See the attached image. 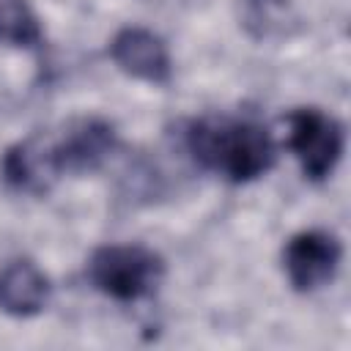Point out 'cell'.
<instances>
[{"mask_svg": "<svg viewBox=\"0 0 351 351\" xmlns=\"http://www.w3.org/2000/svg\"><path fill=\"white\" fill-rule=\"evenodd\" d=\"M115 148V132L107 121L82 118L60 134H36L11 145L3 156V178L19 192H44L63 173H90Z\"/></svg>", "mask_w": 351, "mask_h": 351, "instance_id": "6da1fadb", "label": "cell"}, {"mask_svg": "<svg viewBox=\"0 0 351 351\" xmlns=\"http://www.w3.org/2000/svg\"><path fill=\"white\" fill-rule=\"evenodd\" d=\"M184 143L195 162L233 184L261 178L274 165V143L266 126L250 118L206 115L189 121Z\"/></svg>", "mask_w": 351, "mask_h": 351, "instance_id": "7a4b0ae2", "label": "cell"}, {"mask_svg": "<svg viewBox=\"0 0 351 351\" xmlns=\"http://www.w3.org/2000/svg\"><path fill=\"white\" fill-rule=\"evenodd\" d=\"M162 258L140 244H104L88 261V280L115 302H140L162 282Z\"/></svg>", "mask_w": 351, "mask_h": 351, "instance_id": "3957f363", "label": "cell"}, {"mask_svg": "<svg viewBox=\"0 0 351 351\" xmlns=\"http://www.w3.org/2000/svg\"><path fill=\"white\" fill-rule=\"evenodd\" d=\"M343 143L346 137L337 118L315 107H304L288 115V148L310 181H324L332 176L343 156Z\"/></svg>", "mask_w": 351, "mask_h": 351, "instance_id": "277c9868", "label": "cell"}, {"mask_svg": "<svg viewBox=\"0 0 351 351\" xmlns=\"http://www.w3.org/2000/svg\"><path fill=\"white\" fill-rule=\"evenodd\" d=\"M340 255H343L340 241L332 233L302 230L285 244L282 263H285V274L291 285L302 293H310L335 277L340 266Z\"/></svg>", "mask_w": 351, "mask_h": 351, "instance_id": "5b68a950", "label": "cell"}, {"mask_svg": "<svg viewBox=\"0 0 351 351\" xmlns=\"http://www.w3.org/2000/svg\"><path fill=\"white\" fill-rule=\"evenodd\" d=\"M112 63L129 77L145 80L151 85H165L170 80V55L159 36L145 27H123L110 41Z\"/></svg>", "mask_w": 351, "mask_h": 351, "instance_id": "8992f818", "label": "cell"}, {"mask_svg": "<svg viewBox=\"0 0 351 351\" xmlns=\"http://www.w3.org/2000/svg\"><path fill=\"white\" fill-rule=\"evenodd\" d=\"M49 299V280L30 261H14L0 271V310L27 318L44 310Z\"/></svg>", "mask_w": 351, "mask_h": 351, "instance_id": "52a82bcc", "label": "cell"}, {"mask_svg": "<svg viewBox=\"0 0 351 351\" xmlns=\"http://www.w3.org/2000/svg\"><path fill=\"white\" fill-rule=\"evenodd\" d=\"M0 41L27 49L41 44L38 19L25 0H0Z\"/></svg>", "mask_w": 351, "mask_h": 351, "instance_id": "ba28073f", "label": "cell"}]
</instances>
